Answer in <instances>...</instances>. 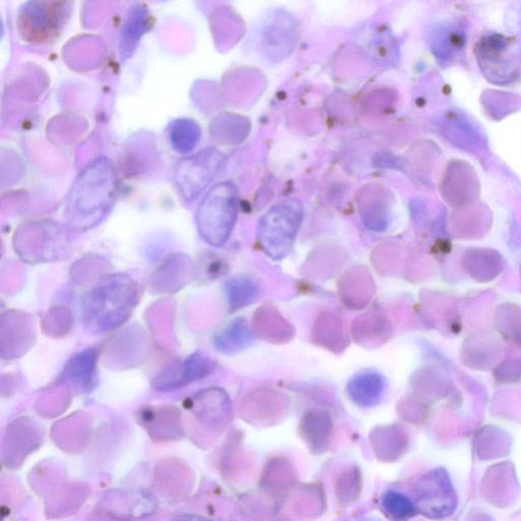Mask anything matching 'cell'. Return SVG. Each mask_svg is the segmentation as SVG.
<instances>
[{"mask_svg": "<svg viewBox=\"0 0 521 521\" xmlns=\"http://www.w3.org/2000/svg\"><path fill=\"white\" fill-rule=\"evenodd\" d=\"M196 416L205 422H221L231 412L228 395L221 389L211 388L194 396L190 402Z\"/></svg>", "mask_w": 521, "mask_h": 521, "instance_id": "cell-10", "label": "cell"}, {"mask_svg": "<svg viewBox=\"0 0 521 521\" xmlns=\"http://www.w3.org/2000/svg\"><path fill=\"white\" fill-rule=\"evenodd\" d=\"M225 289L231 312L239 311L254 303L259 293L257 282L248 275L231 278L227 281Z\"/></svg>", "mask_w": 521, "mask_h": 521, "instance_id": "cell-11", "label": "cell"}, {"mask_svg": "<svg viewBox=\"0 0 521 521\" xmlns=\"http://www.w3.org/2000/svg\"><path fill=\"white\" fill-rule=\"evenodd\" d=\"M61 381L78 393L93 391L98 384L97 350L89 347L73 356L65 365Z\"/></svg>", "mask_w": 521, "mask_h": 521, "instance_id": "cell-7", "label": "cell"}, {"mask_svg": "<svg viewBox=\"0 0 521 521\" xmlns=\"http://www.w3.org/2000/svg\"><path fill=\"white\" fill-rule=\"evenodd\" d=\"M172 521H214V520L201 516V515H198V514L184 513V514L177 515L175 518L172 519Z\"/></svg>", "mask_w": 521, "mask_h": 521, "instance_id": "cell-14", "label": "cell"}, {"mask_svg": "<svg viewBox=\"0 0 521 521\" xmlns=\"http://www.w3.org/2000/svg\"><path fill=\"white\" fill-rule=\"evenodd\" d=\"M380 508L390 521H409L419 513L412 497L393 489L384 492Z\"/></svg>", "mask_w": 521, "mask_h": 521, "instance_id": "cell-12", "label": "cell"}, {"mask_svg": "<svg viewBox=\"0 0 521 521\" xmlns=\"http://www.w3.org/2000/svg\"><path fill=\"white\" fill-rule=\"evenodd\" d=\"M358 521H383V520H381V519L378 518V517H374V516H372V517H364V518H361V519L358 520Z\"/></svg>", "mask_w": 521, "mask_h": 521, "instance_id": "cell-15", "label": "cell"}, {"mask_svg": "<svg viewBox=\"0 0 521 521\" xmlns=\"http://www.w3.org/2000/svg\"><path fill=\"white\" fill-rule=\"evenodd\" d=\"M304 217L300 201L287 200L271 208L261 219L258 238L264 252L274 260L292 251Z\"/></svg>", "mask_w": 521, "mask_h": 521, "instance_id": "cell-2", "label": "cell"}, {"mask_svg": "<svg viewBox=\"0 0 521 521\" xmlns=\"http://www.w3.org/2000/svg\"><path fill=\"white\" fill-rule=\"evenodd\" d=\"M139 299V285L132 276L109 274L99 279L85 295L81 305V321L92 333L110 332L130 318Z\"/></svg>", "mask_w": 521, "mask_h": 521, "instance_id": "cell-1", "label": "cell"}, {"mask_svg": "<svg viewBox=\"0 0 521 521\" xmlns=\"http://www.w3.org/2000/svg\"><path fill=\"white\" fill-rule=\"evenodd\" d=\"M215 367V362L208 357L194 354L162 370L152 385L160 391L176 390L210 376Z\"/></svg>", "mask_w": 521, "mask_h": 521, "instance_id": "cell-6", "label": "cell"}, {"mask_svg": "<svg viewBox=\"0 0 521 521\" xmlns=\"http://www.w3.org/2000/svg\"><path fill=\"white\" fill-rule=\"evenodd\" d=\"M386 388V379L380 373L367 371L352 378L346 391L359 407L373 408L382 400Z\"/></svg>", "mask_w": 521, "mask_h": 521, "instance_id": "cell-8", "label": "cell"}, {"mask_svg": "<svg viewBox=\"0 0 521 521\" xmlns=\"http://www.w3.org/2000/svg\"><path fill=\"white\" fill-rule=\"evenodd\" d=\"M482 72L496 84L507 85L521 74V46L512 37L488 34L476 46Z\"/></svg>", "mask_w": 521, "mask_h": 521, "instance_id": "cell-3", "label": "cell"}, {"mask_svg": "<svg viewBox=\"0 0 521 521\" xmlns=\"http://www.w3.org/2000/svg\"><path fill=\"white\" fill-rule=\"evenodd\" d=\"M318 328L323 329L321 333H318V336L323 334V342L327 341V346H334V342L338 346H343V331L341 327V321L338 317L332 314L322 315L320 321H318Z\"/></svg>", "mask_w": 521, "mask_h": 521, "instance_id": "cell-13", "label": "cell"}, {"mask_svg": "<svg viewBox=\"0 0 521 521\" xmlns=\"http://www.w3.org/2000/svg\"><path fill=\"white\" fill-rule=\"evenodd\" d=\"M418 512L432 519L451 515L457 506V496L447 472L430 471L419 477L412 489Z\"/></svg>", "mask_w": 521, "mask_h": 521, "instance_id": "cell-4", "label": "cell"}, {"mask_svg": "<svg viewBox=\"0 0 521 521\" xmlns=\"http://www.w3.org/2000/svg\"><path fill=\"white\" fill-rule=\"evenodd\" d=\"M237 193L233 186L223 185L199 216L203 239L211 246L224 245L237 219Z\"/></svg>", "mask_w": 521, "mask_h": 521, "instance_id": "cell-5", "label": "cell"}, {"mask_svg": "<svg viewBox=\"0 0 521 521\" xmlns=\"http://www.w3.org/2000/svg\"><path fill=\"white\" fill-rule=\"evenodd\" d=\"M254 340V333L248 321L238 318L219 329L213 338L215 349L225 355L237 354Z\"/></svg>", "mask_w": 521, "mask_h": 521, "instance_id": "cell-9", "label": "cell"}]
</instances>
